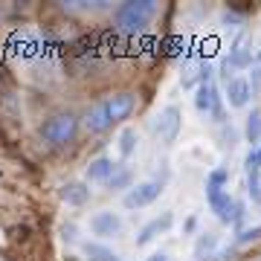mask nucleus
I'll list each match as a JSON object with an SVG mask.
<instances>
[{
  "label": "nucleus",
  "instance_id": "nucleus-1",
  "mask_svg": "<svg viewBox=\"0 0 261 261\" xmlns=\"http://www.w3.org/2000/svg\"><path fill=\"white\" fill-rule=\"evenodd\" d=\"M160 6L154 0H128V3H122L119 9L113 12V23L116 29L122 32H140L151 23V20L157 18Z\"/></svg>",
  "mask_w": 261,
  "mask_h": 261
},
{
  "label": "nucleus",
  "instance_id": "nucleus-2",
  "mask_svg": "<svg viewBox=\"0 0 261 261\" xmlns=\"http://www.w3.org/2000/svg\"><path fill=\"white\" fill-rule=\"evenodd\" d=\"M75 134H79V119L73 113H56L41 125V137L49 145H67L75 140Z\"/></svg>",
  "mask_w": 261,
  "mask_h": 261
},
{
  "label": "nucleus",
  "instance_id": "nucleus-3",
  "mask_svg": "<svg viewBox=\"0 0 261 261\" xmlns=\"http://www.w3.org/2000/svg\"><path fill=\"white\" fill-rule=\"evenodd\" d=\"M160 192H163V183L160 180H145V183H137L134 189H128V195H125L122 203L128 206V209H140V206L154 203L160 197Z\"/></svg>",
  "mask_w": 261,
  "mask_h": 261
},
{
  "label": "nucleus",
  "instance_id": "nucleus-4",
  "mask_svg": "<svg viewBox=\"0 0 261 261\" xmlns=\"http://www.w3.org/2000/svg\"><path fill=\"white\" fill-rule=\"evenodd\" d=\"M180 125H183V113H180L177 105H168V108H163V113H160L157 119V134L163 142H174L180 134Z\"/></svg>",
  "mask_w": 261,
  "mask_h": 261
},
{
  "label": "nucleus",
  "instance_id": "nucleus-5",
  "mask_svg": "<svg viewBox=\"0 0 261 261\" xmlns=\"http://www.w3.org/2000/svg\"><path fill=\"white\" fill-rule=\"evenodd\" d=\"M255 61V53H252L250 41H238L235 49H229V56L224 61V79L229 82V70H244V67H252Z\"/></svg>",
  "mask_w": 261,
  "mask_h": 261
},
{
  "label": "nucleus",
  "instance_id": "nucleus-6",
  "mask_svg": "<svg viewBox=\"0 0 261 261\" xmlns=\"http://www.w3.org/2000/svg\"><path fill=\"white\" fill-rule=\"evenodd\" d=\"M224 93H226V102L232 108H244V105L252 99V87H250V79H241V75H232L229 82L224 84Z\"/></svg>",
  "mask_w": 261,
  "mask_h": 261
},
{
  "label": "nucleus",
  "instance_id": "nucleus-7",
  "mask_svg": "<svg viewBox=\"0 0 261 261\" xmlns=\"http://www.w3.org/2000/svg\"><path fill=\"white\" fill-rule=\"evenodd\" d=\"M111 125H113V119H111V111H108V102L93 105L87 111V116H84V128L90 130V134H105Z\"/></svg>",
  "mask_w": 261,
  "mask_h": 261
},
{
  "label": "nucleus",
  "instance_id": "nucleus-8",
  "mask_svg": "<svg viewBox=\"0 0 261 261\" xmlns=\"http://www.w3.org/2000/svg\"><path fill=\"white\" fill-rule=\"evenodd\" d=\"M58 197L70 206H84L90 200V186L84 180H70V183H64V186L58 189Z\"/></svg>",
  "mask_w": 261,
  "mask_h": 261
},
{
  "label": "nucleus",
  "instance_id": "nucleus-9",
  "mask_svg": "<svg viewBox=\"0 0 261 261\" xmlns=\"http://www.w3.org/2000/svg\"><path fill=\"white\" fill-rule=\"evenodd\" d=\"M119 168H116V163H113L111 157H96L90 160V166H87V183H108V180L116 174Z\"/></svg>",
  "mask_w": 261,
  "mask_h": 261
},
{
  "label": "nucleus",
  "instance_id": "nucleus-10",
  "mask_svg": "<svg viewBox=\"0 0 261 261\" xmlns=\"http://www.w3.org/2000/svg\"><path fill=\"white\" fill-rule=\"evenodd\" d=\"M90 229H93V235L111 238V235H116L122 229V218L113 215V212H96L93 218H90Z\"/></svg>",
  "mask_w": 261,
  "mask_h": 261
},
{
  "label": "nucleus",
  "instance_id": "nucleus-11",
  "mask_svg": "<svg viewBox=\"0 0 261 261\" xmlns=\"http://www.w3.org/2000/svg\"><path fill=\"white\" fill-rule=\"evenodd\" d=\"M134 105H137L134 93H116V96H111V99H108V111H111V119H113V122L128 119L130 111H134Z\"/></svg>",
  "mask_w": 261,
  "mask_h": 261
},
{
  "label": "nucleus",
  "instance_id": "nucleus-12",
  "mask_svg": "<svg viewBox=\"0 0 261 261\" xmlns=\"http://www.w3.org/2000/svg\"><path fill=\"white\" fill-rule=\"evenodd\" d=\"M171 212H163L160 218H154V221H148V224L140 229V235H137V244H148V241H154L160 232H166L168 226H171Z\"/></svg>",
  "mask_w": 261,
  "mask_h": 261
},
{
  "label": "nucleus",
  "instance_id": "nucleus-13",
  "mask_svg": "<svg viewBox=\"0 0 261 261\" xmlns=\"http://www.w3.org/2000/svg\"><path fill=\"white\" fill-rule=\"evenodd\" d=\"M195 108H197L200 113H221V108H218V93H215L212 82H203L200 87H197Z\"/></svg>",
  "mask_w": 261,
  "mask_h": 261
},
{
  "label": "nucleus",
  "instance_id": "nucleus-14",
  "mask_svg": "<svg viewBox=\"0 0 261 261\" xmlns=\"http://www.w3.org/2000/svg\"><path fill=\"white\" fill-rule=\"evenodd\" d=\"M84 255H87V261H119V255H116V252L108 250L105 244H96V241L84 244Z\"/></svg>",
  "mask_w": 261,
  "mask_h": 261
},
{
  "label": "nucleus",
  "instance_id": "nucleus-15",
  "mask_svg": "<svg viewBox=\"0 0 261 261\" xmlns=\"http://www.w3.org/2000/svg\"><path fill=\"white\" fill-rule=\"evenodd\" d=\"M244 134H247V142H258L261 140V111H252L250 116H247Z\"/></svg>",
  "mask_w": 261,
  "mask_h": 261
},
{
  "label": "nucleus",
  "instance_id": "nucleus-16",
  "mask_svg": "<svg viewBox=\"0 0 261 261\" xmlns=\"http://www.w3.org/2000/svg\"><path fill=\"white\" fill-rule=\"evenodd\" d=\"M134 148H137V130L125 128L119 134V154H122V157H130V154H134Z\"/></svg>",
  "mask_w": 261,
  "mask_h": 261
},
{
  "label": "nucleus",
  "instance_id": "nucleus-17",
  "mask_svg": "<svg viewBox=\"0 0 261 261\" xmlns=\"http://www.w3.org/2000/svg\"><path fill=\"white\" fill-rule=\"evenodd\" d=\"M130 180H134V174H130L128 168H119V171H116L111 180H108V189H128Z\"/></svg>",
  "mask_w": 261,
  "mask_h": 261
},
{
  "label": "nucleus",
  "instance_id": "nucleus-18",
  "mask_svg": "<svg viewBox=\"0 0 261 261\" xmlns=\"http://www.w3.org/2000/svg\"><path fill=\"white\" fill-rule=\"evenodd\" d=\"M247 186H250V197H252V203H261V177L250 180Z\"/></svg>",
  "mask_w": 261,
  "mask_h": 261
},
{
  "label": "nucleus",
  "instance_id": "nucleus-19",
  "mask_svg": "<svg viewBox=\"0 0 261 261\" xmlns=\"http://www.w3.org/2000/svg\"><path fill=\"white\" fill-rule=\"evenodd\" d=\"M261 238V226H255V229H247V232L238 238V244H250V241H258Z\"/></svg>",
  "mask_w": 261,
  "mask_h": 261
},
{
  "label": "nucleus",
  "instance_id": "nucleus-20",
  "mask_svg": "<svg viewBox=\"0 0 261 261\" xmlns=\"http://www.w3.org/2000/svg\"><path fill=\"white\" fill-rule=\"evenodd\" d=\"M215 241H218L215 235H203V238L197 241V255H200V252H203V250H212V247H215Z\"/></svg>",
  "mask_w": 261,
  "mask_h": 261
},
{
  "label": "nucleus",
  "instance_id": "nucleus-21",
  "mask_svg": "<svg viewBox=\"0 0 261 261\" xmlns=\"http://www.w3.org/2000/svg\"><path fill=\"white\" fill-rule=\"evenodd\" d=\"M209 183H218V186H224V183H226V168H215L212 174H209Z\"/></svg>",
  "mask_w": 261,
  "mask_h": 261
},
{
  "label": "nucleus",
  "instance_id": "nucleus-22",
  "mask_svg": "<svg viewBox=\"0 0 261 261\" xmlns=\"http://www.w3.org/2000/svg\"><path fill=\"white\" fill-rule=\"evenodd\" d=\"M148 261H168V258H166V255H163V252H154V255H151Z\"/></svg>",
  "mask_w": 261,
  "mask_h": 261
},
{
  "label": "nucleus",
  "instance_id": "nucleus-23",
  "mask_svg": "<svg viewBox=\"0 0 261 261\" xmlns=\"http://www.w3.org/2000/svg\"><path fill=\"white\" fill-rule=\"evenodd\" d=\"M258 160H261V148H258Z\"/></svg>",
  "mask_w": 261,
  "mask_h": 261
}]
</instances>
